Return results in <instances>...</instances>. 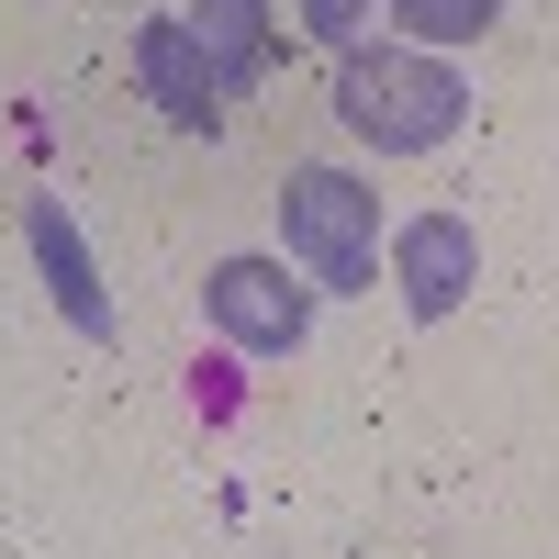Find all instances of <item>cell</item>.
I'll return each instance as SVG.
<instances>
[{"label": "cell", "instance_id": "1", "mask_svg": "<svg viewBox=\"0 0 559 559\" xmlns=\"http://www.w3.org/2000/svg\"><path fill=\"white\" fill-rule=\"evenodd\" d=\"M336 123L381 157H426L471 123V79L437 45H347L336 57Z\"/></svg>", "mask_w": 559, "mask_h": 559}, {"label": "cell", "instance_id": "2", "mask_svg": "<svg viewBox=\"0 0 559 559\" xmlns=\"http://www.w3.org/2000/svg\"><path fill=\"white\" fill-rule=\"evenodd\" d=\"M280 247L313 292H369L381 280V191L347 168H292L280 179Z\"/></svg>", "mask_w": 559, "mask_h": 559}, {"label": "cell", "instance_id": "3", "mask_svg": "<svg viewBox=\"0 0 559 559\" xmlns=\"http://www.w3.org/2000/svg\"><path fill=\"white\" fill-rule=\"evenodd\" d=\"M202 302H213V336L247 358H292L313 336V280H292V258H224Z\"/></svg>", "mask_w": 559, "mask_h": 559}, {"label": "cell", "instance_id": "4", "mask_svg": "<svg viewBox=\"0 0 559 559\" xmlns=\"http://www.w3.org/2000/svg\"><path fill=\"white\" fill-rule=\"evenodd\" d=\"M471 280H481V236H471V213H414L403 236H392V292L414 324H448L459 302H471Z\"/></svg>", "mask_w": 559, "mask_h": 559}, {"label": "cell", "instance_id": "5", "mask_svg": "<svg viewBox=\"0 0 559 559\" xmlns=\"http://www.w3.org/2000/svg\"><path fill=\"white\" fill-rule=\"evenodd\" d=\"M134 79H146V102H157L179 134H213V123H224V68L202 57L191 12H157L146 34H134Z\"/></svg>", "mask_w": 559, "mask_h": 559}, {"label": "cell", "instance_id": "6", "mask_svg": "<svg viewBox=\"0 0 559 559\" xmlns=\"http://www.w3.org/2000/svg\"><path fill=\"white\" fill-rule=\"evenodd\" d=\"M23 247H34V269H45V292H57V313L79 324L90 347H112L123 324H112V292H102V269H90V247H79V224H68V202H23Z\"/></svg>", "mask_w": 559, "mask_h": 559}, {"label": "cell", "instance_id": "7", "mask_svg": "<svg viewBox=\"0 0 559 559\" xmlns=\"http://www.w3.org/2000/svg\"><path fill=\"white\" fill-rule=\"evenodd\" d=\"M191 34H202V57L224 68V90L269 79V0H191Z\"/></svg>", "mask_w": 559, "mask_h": 559}, {"label": "cell", "instance_id": "8", "mask_svg": "<svg viewBox=\"0 0 559 559\" xmlns=\"http://www.w3.org/2000/svg\"><path fill=\"white\" fill-rule=\"evenodd\" d=\"M392 23H403V45H481L492 23H503V0H392Z\"/></svg>", "mask_w": 559, "mask_h": 559}, {"label": "cell", "instance_id": "9", "mask_svg": "<svg viewBox=\"0 0 559 559\" xmlns=\"http://www.w3.org/2000/svg\"><path fill=\"white\" fill-rule=\"evenodd\" d=\"M292 12H302L313 45H336V57H347V45H369V23H392V0H292Z\"/></svg>", "mask_w": 559, "mask_h": 559}]
</instances>
